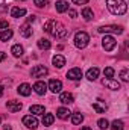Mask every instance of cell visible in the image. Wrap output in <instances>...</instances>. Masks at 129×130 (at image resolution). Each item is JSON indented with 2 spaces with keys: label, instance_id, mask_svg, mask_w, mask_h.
<instances>
[{
  "label": "cell",
  "instance_id": "cell-1",
  "mask_svg": "<svg viewBox=\"0 0 129 130\" xmlns=\"http://www.w3.org/2000/svg\"><path fill=\"white\" fill-rule=\"evenodd\" d=\"M44 30L49 33V35H52L53 38H58V39H62V38H65L68 35V30L65 29V26L62 23L56 21V20L46 21L44 23Z\"/></svg>",
  "mask_w": 129,
  "mask_h": 130
},
{
  "label": "cell",
  "instance_id": "cell-2",
  "mask_svg": "<svg viewBox=\"0 0 129 130\" xmlns=\"http://www.w3.org/2000/svg\"><path fill=\"white\" fill-rule=\"evenodd\" d=\"M106 8L114 15H123L128 11V6H126L125 0H106Z\"/></svg>",
  "mask_w": 129,
  "mask_h": 130
},
{
  "label": "cell",
  "instance_id": "cell-3",
  "mask_svg": "<svg viewBox=\"0 0 129 130\" xmlns=\"http://www.w3.org/2000/svg\"><path fill=\"white\" fill-rule=\"evenodd\" d=\"M88 42H90V36H88V33L87 32H78L74 35V45L78 47V48H85L87 45H88Z\"/></svg>",
  "mask_w": 129,
  "mask_h": 130
},
{
  "label": "cell",
  "instance_id": "cell-4",
  "mask_svg": "<svg viewBox=\"0 0 129 130\" xmlns=\"http://www.w3.org/2000/svg\"><path fill=\"white\" fill-rule=\"evenodd\" d=\"M102 45H103V48H105L106 52H112V50L115 48V45H117V41H115L114 36H111V35H105L103 39H102Z\"/></svg>",
  "mask_w": 129,
  "mask_h": 130
},
{
  "label": "cell",
  "instance_id": "cell-5",
  "mask_svg": "<svg viewBox=\"0 0 129 130\" xmlns=\"http://www.w3.org/2000/svg\"><path fill=\"white\" fill-rule=\"evenodd\" d=\"M49 74V70L44 67V65H35L31 71V76L35 79H41V77H46Z\"/></svg>",
  "mask_w": 129,
  "mask_h": 130
},
{
  "label": "cell",
  "instance_id": "cell-6",
  "mask_svg": "<svg viewBox=\"0 0 129 130\" xmlns=\"http://www.w3.org/2000/svg\"><path fill=\"white\" fill-rule=\"evenodd\" d=\"M23 126H26L28 129H32L35 130L38 127V120L35 115H24L23 117Z\"/></svg>",
  "mask_w": 129,
  "mask_h": 130
},
{
  "label": "cell",
  "instance_id": "cell-7",
  "mask_svg": "<svg viewBox=\"0 0 129 130\" xmlns=\"http://www.w3.org/2000/svg\"><path fill=\"white\" fill-rule=\"evenodd\" d=\"M100 33H122L123 32V27L122 26H115V24H109V26H102L97 29Z\"/></svg>",
  "mask_w": 129,
  "mask_h": 130
},
{
  "label": "cell",
  "instance_id": "cell-8",
  "mask_svg": "<svg viewBox=\"0 0 129 130\" xmlns=\"http://www.w3.org/2000/svg\"><path fill=\"white\" fill-rule=\"evenodd\" d=\"M102 85L106 86V88H109V89H112V91L120 89V83H119L117 80H112V79H108V77H105V79L102 80Z\"/></svg>",
  "mask_w": 129,
  "mask_h": 130
},
{
  "label": "cell",
  "instance_id": "cell-9",
  "mask_svg": "<svg viewBox=\"0 0 129 130\" xmlns=\"http://www.w3.org/2000/svg\"><path fill=\"white\" fill-rule=\"evenodd\" d=\"M67 79H70V80H81V79H82V71H81V68H71V70H68Z\"/></svg>",
  "mask_w": 129,
  "mask_h": 130
},
{
  "label": "cell",
  "instance_id": "cell-10",
  "mask_svg": "<svg viewBox=\"0 0 129 130\" xmlns=\"http://www.w3.org/2000/svg\"><path fill=\"white\" fill-rule=\"evenodd\" d=\"M49 89L52 91V92H61V89H62V83H61V80H56V79H52L50 82H49Z\"/></svg>",
  "mask_w": 129,
  "mask_h": 130
},
{
  "label": "cell",
  "instance_id": "cell-11",
  "mask_svg": "<svg viewBox=\"0 0 129 130\" xmlns=\"http://www.w3.org/2000/svg\"><path fill=\"white\" fill-rule=\"evenodd\" d=\"M6 107H8V110H11V112H18V110L23 107V104H21L20 101H17V100H9V101L6 103Z\"/></svg>",
  "mask_w": 129,
  "mask_h": 130
},
{
  "label": "cell",
  "instance_id": "cell-12",
  "mask_svg": "<svg viewBox=\"0 0 129 130\" xmlns=\"http://www.w3.org/2000/svg\"><path fill=\"white\" fill-rule=\"evenodd\" d=\"M93 109L96 110L97 113H103V112L108 109V104H106L103 100H97V101L93 103Z\"/></svg>",
  "mask_w": 129,
  "mask_h": 130
},
{
  "label": "cell",
  "instance_id": "cell-13",
  "mask_svg": "<svg viewBox=\"0 0 129 130\" xmlns=\"http://www.w3.org/2000/svg\"><path fill=\"white\" fill-rule=\"evenodd\" d=\"M18 94L20 95H23V97H28V95H31V92H32V88H31V85L29 83H21L20 86H18Z\"/></svg>",
  "mask_w": 129,
  "mask_h": 130
},
{
  "label": "cell",
  "instance_id": "cell-14",
  "mask_svg": "<svg viewBox=\"0 0 129 130\" xmlns=\"http://www.w3.org/2000/svg\"><path fill=\"white\" fill-rule=\"evenodd\" d=\"M33 91H35L38 95H44L46 91H47V85H46L44 82H36V83L33 85Z\"/></svg>",
  "mask_w": 129,
  "mask_h": 130
},
{
  "label": "cell",
  "instance_id": "cell-15",
  "mask_svg": "<svg viewBox=\"0 0 129 130\" xmlns=\"http://www.w3.org/2000/svg\"><path fill=\"white\" fill-rule=\"evenodd\" d=\"M52 62H53V65H55V68H62V67L65 65V58L61 56V55H56V56H53Z\"/></svg>",
  "mask_w": 129,
  "mask_h": 130
},
{
  "label": "cell",
  "instance_id": "cell-16",
  "mask_svg": "<svg viewBox=\"0 0 129 130\" xmlns=\"http://www.w3.org/2000/svg\"><path fill=\"white\" fill-rule=\"evenodd\" d=\"M20 35H21L23 38H29V36L32 35V27L29 26V23H26V24H23V26L20 27Z\"/></svg>",
  "mask_w": 129,
  "mask_h": 130
},
{
  "label": "cell",
  "instance_id": "cell-17",
  "mask_svg": "<svg viewBox=\"0 0 129 130\" xmlns=\"http://www.w3.org/2000/svg\"><path fill=\"white\" fill-rule=\"evenodd\" d=\"M59 101L64 103V104H70V103H73V101H74L73 94H70V92H62V94L59 95Z\"/></svg>",
  "mask_w": 129,
  "mask_h": 130
},
{
  "label": "cell",
  "instance_id": "cell-18",
  "mask_svg": "<svg viewBox=\"0 0 129 130\" xmlns=\"http://www.w3.org/2000/svg\"><path fill=\"white\" fill-rule=\"evenodd\" d=\"M70 115H71V112H70L67 107H59V109L56 110V117L61 118V120H67Z\"/></svg>",
  "mask_w": 129,
  "mask_h": 130
},
{
  "label": "cell",
  "instance_id": "cell-19",
  "mask_svg": "<svg viewBox=\"0 0 129 130\" xmlns=\"http://www.w3.org/2000/svg\"><path fill=\"white\" fill-rule=\"evenodd\" d=\"M11 15H12L14 18H20V17L26 15V9H24V8H12V9H11Z\"/></svg>",
  "mask_w": 129,
  "mask_h": 130
},
{
  "label": "cell",
  "instance_id": "cell-20",
  "mask_svg": "<svg viewBox=\"0 0 129 130\" xmlns=\"http://www.w3.org/2000/svg\"><path fill=\"white\" fill-rule=\"evenodd\" d=\"M31 113L33 115H44V112H46V109H44V106H40V104H33L31 106Z\"/></svg>",
  "mask_w": 129,
  "mask_h": 130
},
{
  "label": "cell",
  "instance_id": "cell-21",
  "mask_svg": "<svg viewBox=\"0 0 129 130\" xmlns=\"http://www.w3.org/2000/svg\"><path fill=\"white\" fill-rule=\"evenodd\" d=\"M36 45H38V48H41V50H49V48H50V41L46 39V38H40L38 42H36Z\"/></svg>",
  "mask_w": 129,
  "mask_h": 130
},
{
  "label": "cell",
  "instance_id": "cell-22",
  "mask_svg": "<svg viewBox=\"0 0 129 130\" xmlns=\"http://www.w3.org/2000/svg\"><path fill=\"white\" fill-rule=\"evenodd\" d=\"M99 73H100V71H99V68H96V67H94V68H90V70L87 71V79H88V80H96L97 77H99Z\"/></svg>",
  "mask_w": 129,
  "mask_h": 130
},
{
  "label": "cell",
  "instance_id": "cell-23",
  "mask_svg": "<svg viewBox=\"0 0 129 130\" xmlns=\"http://www.w3.org/2000/svg\"><path fill=\"white\" fill-rule=\"evenodd\" d=\"M56 11L58 12H67L68 11V3L65 0H58L56 2Z\"/></svg>",
  "mask_w": 129,
  "mask_h": 130
},
{
  "label": "cell",
  "instance_id": "cell-24",
  "mask_svg": "<svg viewBox=\"0 0 129 130\" xmlns=\"http://www.w3.org/2000/svg\"><path fill=\"white\" fill-rule=\"evenodd\" d=\"M11 53H12L15 58H20V56H23V47H21L20 44H15V45H12Z\"/></svg>",
  "mask_w": 129,
  "mask_h": 130
},
{
  "label": "cell",
  "instance_id": "cell-25",
  "mask_svg": "<svg viewBox=\"0 0 129 130\" xmlns=\"http://www.w3.org/2000/svg\"><path fill=\"white\" fill-rule=\"evenodd\" d=\"M12 30L11 29H6V30H2L0 32V41H9L11 38H12Z\"/></svg>",
  "mask_w": 129,
  "mask_h": 130
},
{
  "label": "cell",
  "instance_id": "cell-26",
  "mask_svg": "<svg viewBox=\"0 0 129 130\" xmlns=\"http://www.w3.org/2000/svg\"><path fill=\"white\" fill-rule=\"evenodd\" d=\"M53 121H55V117H53L52 113H44V115H43V124H44V126H50Z\"/></svg>",
  "mask_w": 129,
  "mask_h": 130
},
{
  "label": "cell",
  "instance_id": "cell-27",
  "mask_svg": "<svg viewBox=\"0 0 129 130\" xmlns=\"http://www.w3.org/2000/svg\"><path fill=\"white\" fill-rule=\"evenodd\" d=\"M82 17H84L87 21L93 20V17H94V14H93V9H90V8H85V9L82 11Z\"/></svg>",
  "mask_w": 129,
  "mask_h": 130
},
{
  "label": "cell",
  "instance_id": "cell-28",
  "mask_svg": "<svg viewBox=\"0 0 129 130\" xmlns=\"http://www.w3.org/2000/svg\"><path fill=\"white\" fill-rule=\"evenodd\" d=\"M82 121H84V115H82V113H73V117H71V123H73L74 126L81 124Z\"/></svg>",
  "mask_w": 129,
  "mask_h": 130
},
{
  "label": "cell",
  "instance_id": "cell-29",
  "mask_svg": "<svg viewBox=\"0 0 129 130\" xmlns=\"http://www.w3.org/2000/svg\"><path fill=\"white\" fill-rule=\"evenodd\" d=\"M111 130H123V121L122 120H114L111 123Z\"/></svg>",
  "mask_w": 129,
  "mask_h": 130
},
{
  "label": "cell",
  "instance_id": "cell-30",
  "mask_svg": "<svg viewBox=\"0 0 129 130\" xmlns=\"http://www.w3.org/2000/svg\"><path fill=\"white\" fill-rule=\"evenodd\" d=\"M97 126H99V129H100V130H106L108 127H109V123H108V120L100 118V120L97 121Z\"/></svg>",
  "mask_w": 129,
  "mask_h": 130
},
{
  "label": "cell",
  "instance_id": "cell-31",
  "mask_svg": "<svg viewBox=\"0 0 129 130\" xmlns=\"http://www.w3.org/2000/svg\"><path fill=\"white\" fill-rule=\"evenodd\" d=\"M120 79H122L123 82H129V71L126 70V68L120 71Z\"/></svg>",
  "mask_w": 129,
  "mask_h": 130
},
{
  "label": "cell",
  "instance_id": "cell-32",
  "mask_svg": "<svg viewBox=\"0 0 129 130\" xmlns=\"http://www.w3.org/2000/svg\"><path fill=\"white\" fill-rule=\"evenodd\" d=\"M103 73H105V76H106L108 79H111V77L114 76V68H111V67H106V68L103 70Z\"/></svg>",
  "mask_w": 129,
  "mask_h": 130
},
{
  "label": "cell",
  "instance_id": "cell-33",
  "mask_svg": "<svg viewBox=\"0 0 129 130\" xmlns=\"http://www.w3.org/2000/svg\"><path fill=\"white\" fill-rule=\"evenodd\" d=\"M33 3H35V6H38V8H44V6L49 5V0H33Z\"/></svg>",
  "mask_w": 129,
  "mask_h": 130
},
{
  "label": "cell",
  "instance_id": "cell-34",
  "mask_svg": "<svg viewBox=\"0 0 129 130\" xmlns=\"http://www.w3.org/2000/svg\"><path fill=\"white\" fill-rule=\"evenodd\" d=\"M8 27H9L8 21H6V20H0V29H2V30H6Z\"/></svg>",
  "mask_w": 129,
  "mask_h": 130
},
{
  "label": "cell",
  "instance_id": "cell-35",
  "mask_svg": "<svg viewBox=\"0 0 129 130\" xmlns=\"http://www.w3.org/2000/svg\"><path fill=\"white\" fill-rule=\"evenodd\" d=\"M73 3H74V5H87L88 0H73Z\"/></svg>",
  "mask_w": 129,
  "mask_h": 130
},
{
  "label": "cell",
  "instance_id": "cell-36",
  "mask_svg": "<svg viewBox=\"0 0 129 130\" xmlns=\"http://www.w3.org/2000/svg\"><path fill=\"white\" fill-rule=\"evenodd\" d=\"M68 15H70L71 18H76V15H78V14H76V11H73V9H68Z\"/></svg>",
  "mask_w": 129,
  "mask_h": 130
},
{
  "label": "cell",
  "instance_id": "cell-37",
  "mask_svg": "<svg viewBox=\"0 0 129 130\" xmlns=\"http://www.w3.org/2000/svg\"><path fill=\"white\" fill-rule=\"evenodd\" d=\"M35 18H36L35 15H29V17H28V23H32V21H35Z\"/></svg>",
  "mask_w": 129,
  "mask_h": 130
},
{
  "label": "cell",
  "instance_id": "cell-38",
  "mask_svg": "<svg viewBox=\"0 0 129 130\" xmlns=\"http://www.w3.org/2000/svg\"><path fill=\"white\" fill-rule=\"evenodd\" d=\"M5 58H6V53L0 52V62H2V61H5Z\"/></svg>",
  "mask_w": 129,
  "mask_h": 130
},
{
  "label": "cell",
  "instance_id": "cell-39",
  "mask_svg": "<svg viewBox=\"0 0 129 130\" xmlns=\"http://www.w3.org/2000/svg\"><path fill=\"white\" fill-rule=\"evenodd\" d=\"M3 130H12V129H11V126H5V127H3Z\"/></svg>",
  "mask_w": 129,
  "mask_h": 130
},
{
  "label": "cell",
  "instance_id": "cell-40",
  "mask_svg": "<svg viewBox=\"0 0 129 130\" xmlns=\"http://www.w3.org/2000/svg\"><path fill=\"white\" fill-rule=\"evenodd\" d=\"M3 95V86H0V97Z\"/></svg>",
  "mask_w": 129,
  "mask_h": 130
},
{
  "label": "cell",
  "instance_id": "cell-41",
  "mask_svg": "<svg viewBox=\"0 0 129 130\" xmlns=\"http://www.w3.org/2000/svg\"><path fill=\"white\" fill-rule=\"evenodd\" d=\"M81 130H91V129H90V127H82Z\"/></svg>",
  "mask_w": 129,
  "mask_h": 130
},
{
  "label": "cell",
  "instance_id": "cell-42",
  "mask_svg": "<svg viewBox=\"0 0 129 130\" xmlns=\"http://www.w3.org/2000/svg\"><path fill=\"white\" fill-rule=\"evenodd\" d=\"M20 2H24V0H20Z\"/></svg>",
  "mask_w": 129,
  "mask_h": 130
},
{
  "label": "cell",
  "instance_id": "cell-43",
  "mask_svg": "<svg viewBox=\"0 0 129 130\" xmlns=\"http://www.w3.org/2000/svg\"><path fill=\"white\" fill-rule=\"evenodd\" d=\"M0 121H2V120H0Z\"/></svg>",
  "mask_w": 129,
  "mask_h": 130
}]
</instances>
